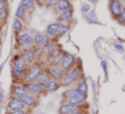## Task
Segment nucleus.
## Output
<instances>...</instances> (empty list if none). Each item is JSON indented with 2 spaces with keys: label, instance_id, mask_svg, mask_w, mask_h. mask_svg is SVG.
<instances>
[{
  "label": "nucleus",
  "instance_id": "1",
  "mask_svg": "<svg viewBox=\"0 0 125 114\" xmlns=\"http://www.w3.org/2000/svg\"><path fill=\"white\" fill-rule=\"evenodd\" d=\"M82 77V70L78 66H74L65 72L59 83L62 87H74Z\"/></svg>",
  "mask_w": 125,
  "mask_h": 114
},
{
  "label": "nucleus",
  "instance_id": "2",
  "mask_svg": "<svg viewBox=\"0 0 125 114\" xmlns=\"http://www.w3.org/2000/svg\"><path fill=\"white\" fill-rule=\"evenodd\" d=\"M45 64L42 60H37L31 65H29L27 69V72L26 77L24 79L25 83H33L37 77L42 73V71L45 69Z\"/></svg>",
  "mask_w": 125,
  "mask_h": 114
},
{
  "label": "nucleus",
  "instance_id": "3",
  "mask_svg": "<svg viewBox=\"0 0 125 114\" xmlns=\"http://www.w3.org/2000/svg\"><path fill=\"white\" fill-rule=\"evenodd\" d=\"M68 30L67 27L62 23H53L50 24L45 30V33L51 38H56L64 35Z\"/></svg>",
  "mask_w": 125,
  "mask_h": 114
},
{
  "label": "nucleus",
  "instance_id": "4",
  "mask_svg": "<svg viewBox=\"0 0 125 114\" xmlns=\"http://www.w3.org/2000/svg\"><path fill=\"white\" fill-rule=\"evenodd\" d=\"M85 103L82 105H74L70 102H64V103H62V105L59 108L58 112H59V114H70L78 110H81V109L86 110V108L83 107V105Z\"/></svg>",
  "mask_w": 125,
  "mask_h": 114
},
{
  "label": "nucleus",
  "instance_id": "5",
  "mask_svg": "<svg viewBox=\"0 0 125 114\" xmlns=\"http://www.w3.org/2000/svg\"><path fill=\"white\" fill-rule=\"evenodd\" d=\"M29 94H34V95H41L42 94H47V92L44 90L43 87L41 84H38L36 83H25L23 86Z\"/></svg>",
  "mask_w": 125,
  "mask_h": 114
},
{
  "label": "nucleus",
  "instance_id": "6",
  "mask_svg": "<svg viewBox=\"0 0 125 114\" xmlns=\"http://www.w3.org/2000/svg\"><path fill=\"white\" fill-rule=\"evenodd\" d=\"M75 64V57L73 55L70 53H66L61 63V67L65 71H67L73 69Z\"/></svg>",
  "mask_w": 125,
  "mask_h": 114
},
{
  "label": "nucleus",
  "instance_id": "7",
  "mask_svg": "<svg viewBox=\"0 0 125 114\" xmlns=\"http://www.w3.org/2000/svg\"><path fill=\"white\" fill-rule=\"evenodd\" d=\"M25 108L26 106L21 101V100L15 97H12V98L10 100L7 105V108L10 112L19 111V110H23Z\"/></svg>",
  "mask_w": 125,
  "mask_h": 114
},
{
  "label": "nucleus",
  "instance_id": "8",
  "mask_svg": "<svg viewBox=\"0 0 125 114\" xmlns=\"http://www.w3.org/2000/svg\"><path fill=\"white\" fill-rule=\"evenodd\" d=\"M19 99L24 104L25 106H27L29 108H34L37 105V103L39 102V95L29 94L28 95L21 97Z\"/></svg>",
  "mask_w": 125,
  "mask_h": 114
},
{
  "label": "nucleus",
  "instance_id": "9",
  "mask_svg": "<svg viewBox=\"0 0 125 114\" xmlns=\"http://www.w3.org/2000/svg\"><path fill=\"white\" fill-rule=\"evenodd\" d=\"M18 40L21 46H31L34 45L33 37L26 32H21L18 35Z\"/></svg>",
  "mask_w": 125,
  "mask_h": 114
},
{
  "label": "nucleus",
  "instance_id": "10",
  "mask_svg": "<svg viewBox=\"0 0 125 114\" xmlns=\"http://www.w3.org/2000/svg\"><path fill=\"white\" fill-rule=\"evenodd\" d=\"M29 64L25 59L23 53L16 55L12 60V67L19 69H26L29 67Z\"/></svg>",
  "mask_w": 125,
  "mask_h": 114
},
{
  "label": "nucleus",
  "instance_id": "11",
  "mask_svg": "<svg viewBox=\"0 0 125 114\" xmlns=\"http://www.w3.org/2000/svg\"><path fill=\"white\" fill-rule=\"evenodd\" d=\"M34 44L36 46H43L46 44L51 43V38L48 36L46 33H37L33 37Z\"/></svg>",
  "mask_w": 125,
  "mask_h": 114
},
{
  "label": "nucleus",
  "instance_id": "12",
  "mask_svg": "<svg viewBox=\"0 0 125 114\" xmlns=\"http://www.w3.org/2000/svg\"><path fill=\"white\" fill-rule=\"evenodd\" d=\"M48 70L52 79L59 81L65 74V71L59 66H48Z\"/></svg>",
  "mask_w": 125,
  "mask_h": 114
},
{
  "label": "nucleus",
  "instance_id": "13",
  "mask_svg": "<svg viewBox=\"0 0 125 114\" xmlns=\"http://www.w3.org/2000/svg\"><path fill=\"white\" fill-rule=\"evenodd\" d=\"M42 86L43 87L44 90L48 93H51V92H55L56 91H57L60 87H62L59 81L53 80V79H51L41 84Z\"/></svg>",
  "mask_w": 125,
  "mask_h": 114
},
{
  "label": "nucleus",
  "instance_id": "14",
  "mask_svg": "<svg viewBox=\"0 0 125 114\" xmlns=\"http://www.w3.org/2000/svg\"><path fill=\"white\" fill-rule=\"evenodd\" d=\"M31 13H32L31 12H29L21 5H19V7H18L15 12V18H18L22 22L26 23L28 22L29 21V14H31Z\"/></svg>",
  "mask_w": 125,
  "mask_h": 114
},
{
  "label": "nucleus",
  "instance_id": "15",
  "mask_svg": "<svg viewBox=\"0 0 125 114\" xmlns=\"http://www.w3.org/2000/svg\"><path fill=\"white\" fill-rule=\"evenodd\" d=\"M81 93H80V91L78 90V88L76 87H71L68 89H67L66 91H64L63 94H62V103L64 102H68L70 99L75 97V96L80 94Z\"/></svg>",
  "mask_w": 125,
  "mask_h": 114
},
{
  "label": "nucleus",
  "instance_id": "16",
  "mask_svg": "<svg viewBox=\"0 0 125 114\" xmlns=\"http://www.w3.org/2000/svg\"><path fill=\"white\" fill-rule=\"evenodd\" d=\"M29 93L26 91V89L22 86L18 85H13L12 87H11V95L15 97L20 98L23 96L28 95Z\"/></svg>",
  "mask_w": 125,
  "mask_h": 114
},
{
  "label": "nucleus",
  "instance_id": "17",
  "mask_svg": "<svg viewBox=\"0 0 125 114\" xmlns=\"http://www.w3.org/2000/svg\"><path fill=\"white\" fill-rule=\"evenodd\" d=\"M34 44L29 49H27L25 52H22L29 65H31L37 60V55H36V53H35V51L34 49Z\"/></svg>",
  "mask_w": 125,
  "mask_h": 114
},
{
  "label": "nucleus",
  "instance_id": "18",
  "mask_svg": "<svg viewBox=\"0 0 125 114\" xmlns=\"http://www.w3.org/2000/svg\"><path fill=\"white\" fill-rule=\"evenodd\" d=\"M65 52L64 51H60L47 64L48 66H61L62 61L65 55Z\"/></svg>",
  "mask_w": 125,
  "mask_h": 114
},
{
  "label": "nucleus",
  "instance_id": "19",
  "mask_svg": "<svg viewBox=\"0 0 125 114\" xmlns=\"http://www.w3.org/2000/svg\"><path fill=\"white\" fill-rule=\"evenodd\" d=\"M27 69H16L15 67H12V69H11L12 77L14 79L17 80H23V81H24V79L26 77V72H27Z\"/></svg>",
  "mask_w": 125,
  "mask_h": 114
},
{
  "label": "nucleus",
  "instance_id": "20",
  "mask_svg": "<svg viewBox=\"0 0 125 114\" xmlns=\"http://www.w3.org/2000/svg\"><path fill=\"white\" fill-rule=\"evenodd\" d=\"M70 3L68 0H60L59 3L53 7L56 13H62L70 9Z\"/></svg>",
  "mask_w": 125,
  "mask_h": 114
},
{
  "label": "nucleus",
  "instance_id": "21",
  "mask_svg": "<svg viewBox=\"0 0 125 114\" xmlns=\"http://www.w3.org/2000/svg\"><path fill=\"white\" fill-rule=\"evenodd\" d=\"M48 66L45 67V69L42 71V73L37 77V79L33 82V83H38V84H42L51 79H52L51 76L50 75L49 72H48Z\"/></svg>",
  "mask_w": 125,
  "mask_h": 114
},
{
  "label": "nucleus",
  "instance_id": "22",
  "mask_svg": "<svg viewBox=\"0 0 125 114\" xmlns=\"http://www.w3.org/2000/svg\"><path fill=\"white\" fill-rule=\"evenodd\" d=\"M87 98H88L87 94H80L75 96V97L70 99L67 102H70V103L74 104V105H82L86 102Z\"/></svg>",
  "mask_w": 125,
  "mask_h": 114
},
{
  "label": "nucleus",
  "instance_id": "23",
  "mask_svg": "<svg viewBox=\"0 0 125 114\" xmlns=\"http://www.w3.org/2000/svg\"><path fill=\"white\" fill-rule=\"evenodd\" d=\"M73 10L70 9L68 10H66V11H64L62 13H60L59 15L57 16L56 18V21L57 22L59 23H62V22H64V21H67L68 20H70L73 15Z\"/></svg>",
  "mask_w": 125,
  "mask_h": 114
},
{
  "label": "nucleus",
  "instance_id": "24",
  "mask_svg": "<svg viewBox=\"0 0 125 114\" xmlns=\"http://www.w3.org/2000/svg\"><path fill=\"white\" fill-rule=\"evenodd\" d=\"M74 87H76L78 88V90L80 91V93H81V94H87L88 93L89 87H88L87 83L85 81L83 77H82L78 80V82L76 83V85Z\"/></svg>",
  "mask_w": 125,
  "mask_h": 114
},
{
  "label": "nucleus",
  "instance_id": "25",
  "mask_svg": "<svg viewBox=\"0 0 125 114\" xmlns=\"http://www.w3.org/2000/svg\"><path fill=\"white\" fill-rule=\"evenodd\" d=\"M10 15V9L9 7H6L0 10V25L4 26L7 23L8 18Z\"/></svg>",
  "mask_w": 125,
  "mask_h": 114
},
{
  "label": "nucleus",
  "instance_id": "26",
  "mask_svg": "<svg viewBox=\"0 0 125 114\" xmlns=\"http://www.w3.org/2000/svg\"><path fill=\"white\" fill-rule=\"evenodd\" d=\"M111 10L114 15L118 16L122 13V5L119 0H114L111 4Z\"/></svg>",
  "mask_w": 125,
  "mask_h": 114
},
{
  "label": "nucleus",
  "instance_id": "27",
  "mask_svg": "<svg viewBox=\"0 0 125 114\" xmlns=\"http://www.w3.org/2000/svg\"><path fill=\"white\" fill-rule=\"evenodd\" d=\"M20 5L31 13H33L35 10V3L33 0H21Z\"/></svg>",
  "mask_w": 125,
  "mask_h": 114
},
{
  "label": "nucleus",
  "instance_id": "28",
  "mask_svg": "<svg viewBox=\"0 0 125 114\" xmlns=\"http://www.w3.org/2000/svg\"><path fill=\"white\" fill-rule=\"evenodd\" d=\"M12 27H13V29L15 32H18V33H20L21 32H23V22L19 20L18 18H15L13 21V24H12Z\"/></svg>",
  "mask_w": 125,
  "mask_h": 114
},
{
  "label": "nucleus",
  "instance_id": "29",
  "mask_svg": "<svg viewBox=\"0 0 125 114\" xmlns=\"http://www.w3.org/2000/svg\"><path fill=\"white\" fill-rule=\"evenodd\" d=\"M34 1V3L36 4H37L39 7H46L47 5V2L48 0H33Z\"/></svg>",
  "mask_w": 125,
  "mask_h": 114
},
{
  "label": "nucleus",
  "instance_id": "30",
  "mask_svg": "<svg viewBox=\"0 0 125 114\" xmlns=\"http://www.w3.org/2000/svg\"><path fill=\"white\" fill-rule=\"evenodd\" d=\"M60 0H48L47 2L46 7H54L59 3Z\"/></svg>",
  "mask_w": 125,
  "mask_h": 114
},
{
  "label": "nucleus",
  "instance_id": "31",
  "mask_svg": "<svg viewBox=\"0 0 125 114\" xmlns=\"http://www.w3.org/2000/svg\"><path fill=\"white\" fill-rule=\"evenodd\" d=\"M6 7H9L7 1L6 0H0V10Z\"/></svg>",
  "mask_w": 125,
  "mask_h": 114
},
{
  "label": "nucleus",
  "instance_id": "32",
  "mask_svg": "<svg viewBox=\"0 0 125 114\" xmlns=\"http://www.w3.org/2000/svg\"><path fill=\"white\" fill-rule=\"evenodd\" d=\"M9 114H27V112L24 110H19V111H12Z\"/></svg>",
  "mask_w": 125,
  "mask_h": 114
},
{
  "label": "nucleus",
  "instance_id": "33",
  "mask_svg": "<svg viewBox=\"0 0 125 114\" xmlns=\"http://www.w3.org/2000/svg\"><path fill=\"white\" fill-rule=\"evenodd\" d=\"M89 9H90V6H89V4H83V5L82 6L81 10H82L83 12H84V13H86L88 10H89Z\"/></svg>",
  "mask_w": 125,
  "mask_h": 114
},
{
  "label": "nucleus",
  "instance_id": "34",
  "mask_svg": "<svg viewBox=\"0 0 125 114\" xmlns=\"http://www.w3.org/2000/svg\"><path fill=\"white\" fill-rule=\"evenodd\" d=\"M119 21L120 23H123L124 21H125V8H124L123 11H122V13L121 15V17L119 18Z\"/></svg>",
  "mask_w": 125,
  "mask_h": 114
},
{
  "label": "nucleus",
  "instance_id": "35",
  "mask_svg": "<svg viewBox=\"0 0 125 114\" xmlns=\"http://www.w3.org/2000/svg\"><path fill=\"white\" fill-rule=\"evenodd\" d=\"M115 48L119 52H124V47L122 45H120V44H116L115 45Z\"/></svg>",
  "mask_w": 125,
  "mask_h": 114
},
{
  "label": "nucleus",
  "instance_id": "36",
  "mask_svg": "<svg viewBox=\"0 0 125 114\" xmlns=\"http://www.w3.org/2000/svg\"><path fill=\"white\" fill-rule=\"evenodd\" d=\"M86 111V110H85V109H81V110H78V111H75V112H74V113H72V114H84Z\"/></svg>",
  "mask_w": 125,
  "mask_h": 114
},
{
  "label": "nucleus",
  "instance_id": "37",
  "mask_svg": "<svg viewBox=\"0 0 125 114\" xmlns=\"http://www.w3.org/2000/svg\"><path fill=\"white\" fill-rule=\"evenodd\" d=\"M101 66H102V68L104 69L105 72H106V67H107V66H106L105 62V61H102V63H101Z\"/></svg>",
  "mask_w": 125,
  "mask_h": 114
},
{
  "label": "nucleus",
  "instance_id": "38",
  "mask_svg": "<svg viewBox=\"0 0 125 114\" xmlns=\"http://www.w3.org/2000/svg\"><path fill=\"white\" fill-rule=\"evenodd\" d=\"M89 1H90L92 2V3H95V2H97V0H89Z\"/></svg>",
  "mask_w": 125,
  "mask_h": 114
},
{
  "label": "nucleus",
  "instance_id": "39",
  "mask_svg": "<svg viewBox=\"0 0 125 114\" xmlns=\"http://www.w3.org/2000/svg\"><path fill=\"white\" fill-rule=\"evenodd\" d=\"M2 28H3V26L0 25V33H1V29H2Z\"/></svg>",
  "mask_w": 125,
  "mask_h": 114
},
{
  "label": "nucleus",
  "instance_id": "40",
  "mask_svg": "<svg viewBox=\"0 0 125 114\" xmlns=\"http://www.w3.org/2000/svg\"><path fill=\"white\" fill-rule=\"evenodd\" d=\"M90 114L89 113V111H86V112H85L84 114Z\"/></svg>",
  "mask_w": 125,
  "mask_h": 114
},
{
  "label": "nucleus",
  "instance_id": "41",
  "mask_svg": "<svg viewBox=\"0 0 125 114\" xmlns=\"http://www.w3.org/2000/svg\"><path fill=\"white\" fill-rule=\"evenodd\" d=\"M0 111H1V104H0Z\"/></svg>",
  "mask_w": 125,
  "mask_h": 114
},
{
  "label": "nucleus",
  "instance_id": "42",
  "mask_svg": "<svg viewBox=\"0 0 125 114\" xmlns=\"http://www.w3.org/2000/svg\"><path fill=\"white\" fill-rule=\"evenodd\" d=\"M0 56H1V52H0Z\"/></svg>",
  "mask_w": 125,
  "mask_h": 114
},
{
  "label": "nucleus",
  "instance_id": "43",
  "mask_svg": "<svg viewBox=\"0 0 125 114\" xmlns=\"http://www.w3.org/2000/svg\"></svg>",
  "mask_w": 125,
  "mask_h": 114
}]
</instances>
